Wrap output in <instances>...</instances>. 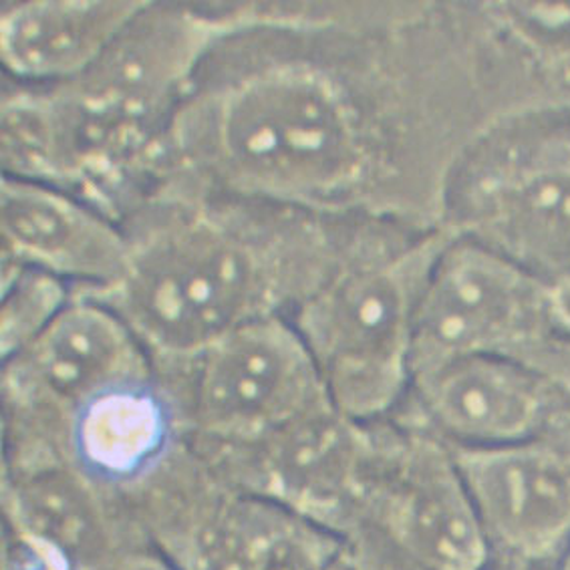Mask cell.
I'll return each instance as SVG.
<instances>
[{"mask_svg":"<svg viewBox=\"0 0 570 570\" xmlns=\"http://www.w3.org/2000/svg\"><path fill=\"white\" fill-rule=\"evenodd\" d=\"M440 31L438 7L254 4L174 117L159 184L440 226Z\"/></svg>","mask_w":570,"mask_h":570,"instance_id":"obj_1","label":"cell"},{"mask_svg":"<svg viewBox=\"0 0 570 570\" xmlns=\"http://www.w3.org/2000/svg\"><path fill=\"white\" fill-rule=\"evenodd\" d=\"M361 220L161 181L121 220L126 276L75 296L111 308L154 370L168 367L248 323L291 317L333 275Z\"/></svg>","mask_w":570,"mask_h":570,"instance_id":"obj_2","label":"cell"},{"mask_svg":"<svg viewBox=\"0 0 570 570\" xmlns=\"http://www.w3.org/2000/svg\"><path fill=\"white\" fill-rule=\"evenodd\" d=\"M450 238L442 226L363 218L333 275L288 317L351 420H387L407 400L417 305Z\"/></svg>","mask_w":570,"mask_h":570,"instance_id":"obj_3","label":"cell"},{"mask_svg":"<svg viewBox=\"0 0 570 570\" xmlns=\"http://www.w3.org/2000/svg\"><path fill=\"white\" fill-rule=\"evenodd\" d=\"M440 226L542 281L570 271V114L527 116L465 146L448 171Z\"/></svg>","mask_w":570,"mask_h":570,"instance_id":"obj_4","label":"cell"},{"mask_svg":"<svg viewBox=\"0 0 570 570\" xmlns=\"http://www.w3.org/2000/svg\"><path fill=\"white\" fill-rule=\"evenodd\" d=\"M154 371L194 450L261 444L333 403L286 317L248 323L196 357Z\"/></svg>","mask_w":570,"mask_h":570,"instance_id":"obj_5","label":"cell"},{"mask_svg":"<svg viewBox=\"0 0 570 570\" xmlns=\"http://www.w3.org/2000/svg\"><path fill=\"white\" fill-rule=\"evenodd\" d=\"M544 298L547 281L452 233L417 305L413 375L464 357L502 355L570 391V347L550 335Z\"/></svg>","mask_w":570,"mask_h":570,"instance_id":"obj_6","label":"cell"},{"mask_svg":"<svg viewBox=\"0 0 570 570\" xmlns=\"http://www.w3.org/2000/svg\"><path fill=\"white\" fill-rule=\"evenodd\" d=\"M371 435L360 530L423 570H490L497 560L452 448L403 413L371 423Z\"/></svg>","mask_w":570,"mask_h":570,"instance_id":"obj_7","label":"cell"},{"mask_svg":"<svg viewBox=\"0 0 570 570\" xmlns=\"http://www.w3.org/2000/svg\"><path fill=\"white\" fill-rule=\"evenodd\" d=\"M154 363L111 308L75 296L53 325L2 367L4 440L11 450L67 455L75 413L101 393L151 377Z\"/></svg>","mask_w":570,"mask_h":570,"instance_id":"obj_8","label":"cell"},{"mask_svg":"<svg viewBox=\"0 0 570 570\" xmlns=\"http://www.w3.org/2000/svg\"><path fill=\"white\" fill-rule=\"evenodd\" d=\"M194 452L244 494L286 508L341 539L360 530L373 454L371 423L351 420L333 403L261 444Z\"/></svg>","mask_w":570,"mask_h":570,"instance_id":"obj_9","label":"cell"},{"mask_svg":"<svg viewBox=\"0 0 570 570\" xmlns=\"http://www.w3.org/2000/svg\"><path fill=\"white\" fill-rule=\"evenodd\" d=\"M397 412L448 445L490 450L570 425V391L524 361L474 355L413 375Z\"/></svg>","mask_w":570,"mask_h":570,"instance_id":"obj_10","label":"cell"},{"mask_svg":"<svg viewBox=\"0 0 570 570\" xmlns=\"http://www.w3.org/2000/svg\"><path fill=\"white\" fill-rule=\"evenodd\" d=\"M450 448L494 560L554 569L570 542V425L502 448Z\"/></svg>","mask_w":570,"mask_h":570,"instance_id":"obj_11","label":"cell"},{"mask_svg":"<svg viewBox=\"0 0 570 570\" xmlns=\"http://www.w3.org/2000/svg\"><path fill=\"white\" fill-rule=\"evenodd\" d=\"M2 265L57 276L73 295L117 285L129 265L121 224L51 186L2 178Z\"/></svg>","mask_w":570,"mask_h":570,"instance_id":"obj_12","label":"cell"},{"mask_svg":"<svg viewBox=\"0 0 570 570\" xmlns=\"http://www.w3.org/2000/svg\"><path fill=\"white\" fill-rule=\"evenodd\" d=\"M184 440L174 402L154 373L101 393L75 413L67 430V455L97 487L124 497Z\"/></svg>","mask_w":570,"mask_h":570,"instance_id":"obj_13","label":"cell"},{"mask_svg":"<svg viewBox=\"0 0 570 570\" xmlns=\"http://www.w3.org/2000/svg\"><path fill=\"white\" fill-rule=\"evenodd\" d=\"M146 2H19L0 19V57L17 83L61 85L89 71Z\"/></svg>","mask_w":570,"mask_h":570,"instance_id":"obj_14","label":"cell"},{"mask_svg":"<svg viewBox=\"0 0 570 570\" xmlns=\"http://www.w3.org/2000/svg\"><path fill=\"white\" fill-rule=\"evenodd\" d=\"M71 301L73 291L61 278L35 268L2 265V361L11 360L41 337Z\"/></svg>","mask_w":570,"mask_h":570,"instance_id":"obj_15","label":"cell"},{"mask_svg":"<svg viewBox=\"0 0 570 570\" xmlns=\"http://www.w3.org/2000/svg\"><path fill=\"white\" fill-rule=\"evenodd\" d=\"M347 559L351 570H423L371 530H357L348 537Z\"/></svg>","mask_w":570,"mask_h":570,"instance_id":"obj_16","label":"cell"},{"mask_svg":"<svg viewBox=\"0 0 570 570\" xmlns=\"http://www.w3.org/2000/svg\"><path fill=\"white\" fill-rule=\"evenodd\" d=\"M544 306L550 335L570 347V271L547 281Z\"/></svg>","mask_w":570,"mask_h":570,"instance_id":"obj_17","label":"cell"},{"mask_svg":"<svg viewBox=\"0 0 570 570\" xmlns=\"http://www.w3.org/2000/svg\"><path fill=\"white\" fill-rule=\"evenodd\" d=\"M106 570H181L148 542L124 550Z\"/></svg>","mask_w":570,"mask_h":570,"instance_id":"obj_18","label":"cell"},{"mask_svg":"<svg viewBox=\"0 0 570 570\" xmlns=\"http://www.w3.org/2000/svg\"><path fill=\"white\" fill-rule=\"evenodd\" d=\"M552 570H570V542L567 544V549L562 550V554Z\"/></svg>","mask_w":570,"mask_h":570,"instance_id":"obj_19","label":"cell"},{"mask_svg":"<svg viewBox=\"0 0 570 570\" xmlns=\"http://www.w3.org/2000/svg\"><path fill=\"white\" fill-rule=\"evenodd\" d=\"M331 570H351V564H348L347 552H345V557L338 560L337 564L333 567Z\"/></svg>","mask_w":570,"mask_h":570,"instance_id":"obj_20","label":"cell"}]
</instances>
